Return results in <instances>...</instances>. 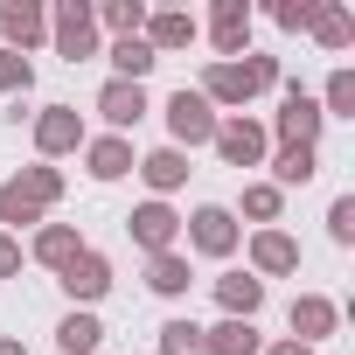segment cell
<instances>
[{"mask_svg": "<svg viewBox=\"0 0 355 355\" xmlns=\"http://www.w3.org/2000/svg\"><path fill=\"white\" fill-rule=\"evenodd\" d=\"M56 286H63L70 300H84V306H91V300H105V293H112V258H105V251H77V258L63 265V279H56Z\"/></svg>", "mask_w": 355, "mask_h": 355, "instance_id": "obj_9", "label": "cell"}, {"mask_svg": "<svg viewBox=\"0 0 355 355\" xmlns=\"http://www.w3.org/2000/svg\"><path fill=\"white\" fill-rule=\"evenodd\" d=\"M15 272H21V244L0 230V279H15Z\"/></svg>", "mask_w": 355, "mask_h": 355, "instance_id": "obj_35", "label": "cell"}, {"mask_svg": "<svg viewBox=\"0 0 355 355\" xmlns=\"http://www.w3.org/2000/svg\"><path fill=\"white\" fill-rule=\"evenodd\" d=\"M327 237H334V244H355V196H334V209H327Z\"/></svg>", "mask_w": 355, "mask_h": 355, "instance_id": "obj_32", "label": "cell"}, {"mask_svg": "<svg viewBox=\"0 0 355 355\" xmlns=\"http://www.w3.org/2000/svg\"><path fill=\"white\" fill-rule=\"evenodd\" d=\"M139 42H146L153 56H167V49H189V42H196V15H182V8H160V15H146Z\"/></svg>", "mask_w": 355, "mask_h": 355, "instance_id": "obj_14", "label": "cell"}, {"mask_svg": "<svg viewBox=\"0 0 355 355\" xmlns=\"http://www.w3.org/2000/svg\"><path fill=\"white\" fill-rule=\"evenodd\" d=\"M146 286H153L160 300L189 293V258H182V251H153V258H146Z\"/></svg>", "mask_w": 355, "mask_h": 355, "instance_id": "obj_23", "label": "cell"}, {"mask_svg": "<svg viewBox=\"0 0 355 355\" xmlns=\"http://www.w3.org/2000/svg\"><path fill=\"white\" fill-rule=\"evenodd\" d=\"M132 167L146 174L153 202H160L167 189H182V182H189V153H182V146H153V153H146V160H132Z\"/></svg>", "mask_w": 355, "mask_h": 355, "instance_id": "obj_16", "label": "cell"}, {"mask_svg": "<svg viewBox=\"0 0 355 355\" xmlns=\"http://www.w3.org/2000/svg\"><path fill=\"white\" fill-rule=\"evenodd\" d=\"M272 174H279L272 189H306L313 174H320V153H313V146H279V153H272Z\"/></svg>", "mask_w": 355, "mask_h": 355, "instance_id": "obj_22", "label": "cell"}, {"mask_svg": "<svg viewBox=\"0 0 355 355\" xmlns=\"http://www.w3.org/2000/svg\"><path fill=\"white\" fill-rule=\"evenodd\" d=\"M77 251H84V244H77V230H70V223H42V230H35V258H42L49 272H63Z\"/></svg>", "mask_w": 355, "mask_h": 355, "instance_id": "obj_24", "label": "cell"}, {"mask_svg": "<svg viewBox=\"0 0 355 355\" xmlns=\"http://www.w3.org/2000/svg\"><path fill=\"white\" fill-rule=\"evenodd\" d=\"M286 272H300V244L286 230H258L251 237V279H286Z\"/></svg>", "mask_w": 355, "mask_h": 355, "instance_id": "obj_12", "label": "cell"}, {"mask_svg": "<svg viewBox=\"0 0 355 355\" xmlns=\"http://www.w3.org/2000/svg\"><path fill=\"white\" fill-rule=\"evenodd\" d=\"M160 355H209V348H202V327H196V320H167V327H160Z\"/></svg>", "mask_w": 355, "mask_h": 355, "instance_id": "obj_28", "label": "cell"}, {"mask_svg": "<svg viewBox=\"0 0 355 355\" xmlns=\"http://www.w3.org/2000/svg\"><path fill=\"white\" fill-rule=\"evenodd\" d=\"M320 119H355V70H334L327 77V112Z\"/></svg>", "mask_w": 355, "mask_h": 355, "instance_id": "obj_30", "label": "cell"}, {"mask_svg": "<svg viewBox=\"0 0 355 355\" xmlns=\"http://www.w3.org/2000/svg\"><path fill=\"white\" fill-rule=\"evenodd\" d=\"M265 355H313V348H306V341H293V334H286V341H272V348H265Z\"/></svg>", "mask_w": 355, "mask_h": 355, "instance_id": "obj_36", "label": "cell"}, {"mask_svg": "<svg viewBox=\"0 0 355 355\" xmlns=\"http://www.w3.org/2000/svg\"><path fill=\"white\" fill-rule=\"evenodd\" d=\"M209 146H216L230 167H258L272 139H265V125H258V119H216V139H209Z\"/></svg>", "mask_w": 355, "mask_h": 355, "instance_id": "obj_5", "label": "cell"}, {"mask_svg": "<svg viewBox=\"0 0 355 355\" xmlns=\"http://www.w3.org/2000/svg\"><path fill=\"white\" fill-rule=\"evenodd\" d=\"M0 91H15V98H21V91H35V63H28V56H15V49H0Z\"/></svg>", "mask_w": 355, "mask_h": 355, "instance_id": "obj_31", "label": "cell"}, {"mask_svg": "<svg viewBox=\"0 0 355 355\" xmlns=\"http://www.w3.org/2000/svg\"><path fill=\"white\" fill-rule=\"evenodd\" d=\"M286 320H293V341H306V348H313V341H327V334H334L341 306H334V300H320V293H300Z\"/></svg>", "mask_w": 355, "mask_h": 355, "instance_id": "obj_13", "label": "cell"}, {"mask_svg": "<svg viewBox=\"0 0 355 355\" xmlns=\"http://www.w3.org/2000/svg\"><path fill=\"white\" fill-rule=\"evenodd\" d=\"M0 35H8V42H0V49H15V56H28L42 35H49V15L35 8V0H0Z\"/></svg>", "mask_w": 355, "mask_h": 355, "instance_id": "obj_8", "label": "cell"}, {"mask_svg": "<svg viewBox=\"0 0 355 355\" xmlns=\"http://www.w3.org/2000/svg\"><path fill=\"white\" fill-rule=\"evenodd\" d=\"M202 348H209V355H265V341H258L251 320H216V327H202Z\"/></svg>", "mask_w": 355, "mask_h": 355, "instance_id": "obj_20", "label": "cell"}, {"mask_svg": "<svg viewBox=\"0 0 355 355\" xmlns=\"http://www.w3.org/2000/svg\"><path fill=\"white\" fill-rule=\"evenodd\" d=\"M98 112H105V125H139L146 119V84H125V77H112L105 91H98Z\"/></svg>", "mask_w": 355, "mask_h": 355, "instance_id": "obj_15", "label": "cell"}, {"mask_svg": "<svg viewBox=\"0 0 355 355\" xmlns=\"http://www.w3.org/2000/svg\"><path fill=\"white\" fill-rule=\"evenodd\" d=\"M209 42H216V63L251 56V8H244V0H216V15H209Z\"/></svg>", "mask_w": 355, "mask_h": 355, "instance_id": "obj_7", "label": "cell"}, {"mask_svg": "<svg viewBox=\"0 0 355 355\" xmlns=\"http://www.w3.org/2000/svg\"><path fill=\"white\" fill-rule=\"evenodd\" d=\"M153 63H160V56H153V49H146L139 35H125V42H112V70H119L125 84H146V70H153Z\"/></svg>", "mask_w": 355, "mask_h": 355, "instance_id": "obj_26", "label": "cell"}, {"mask_svg": "<svg viewBox=\"0 0 355 355\" xmlns=\"http://www.w3.org/2000/svg\"><path fill=\"white\" fill-rule=\"evenodd\" d=\"M0 355H28V348H21V341H15V334H0Z\"/></svg>", "mask_w": 355, "mask_h": 355, "instance_id": "obj_37", "label": "cell"}, {"mask_svg": "<svg viewBox=\"0 0 355 355\" xmlns=\"http://www.w3.org/2000/svg\"><path fill=\"white\" fill-rule=\"evenodd\" d=\"M167 132H174V146H209L216 139V105L182 84V91L167 98Z\"/></svg>", "mask_w": 355, "mask_h": 355, "instance_id": "obj_2", "label": "cell"}, {"mask_svg": "<svg viewBox=\"0 0 355 355\" xmlns=\"http://www.w3.org/2000/svg\"><path fill=\"white\" fill-rule=\"evenodd\" d=\"M189 244H196L202 258H230V251H237V216H230L223 202H202V209L189 216Z\"/></svg>", "mask_w": 355, "mask_h": 355, "instance_id": "obj_6", "label": "cell"}, {"mask_svg": "<svg viewBox=\"0 0 355 355\" xmlns=\"http://www.w3.org/2000/svg\"><path fill=\"white\" fill-rule=\"evenodd\" d=\"M125 230H132V244L153 258V251H174V230H182V216H174L167 202H139V209L125 216Z\"/></svg>", "mask_w": 355, "mask_h": 355, "instance_id": "obj_10", "label": "cell"}, {"mask_svg": "<svg viewBox=\"0 0 355 355\" xmlns=\"http://www.w3.org/2000/svg\"><path fill=\"white\" fill-rule=\"evenodd\" d=\"M313 8H320V0H279V8H272V21H279V28H293V35H300V28H306V21H313Z\"/></svg>", "mask_w": 355, "mask_h": 355, "instance_id": "obj_33", "label": "cell"}, {"mask_svg": "<svg viewBox=\"0 0 355 355\" xmlns=\"http://www.w3.org/2000/svg\"><path fill=\"white\" fill-rule=\"evenodd\" d=\"M306 28H313V42H320V49H348V42H355V15L341 8V0H320Z\"/></svg>", "mask_w": 355, "mask_h": 355, "instance_id": "obj_21", "label": "cell"}, {"mask_svg": "<svg viewBox=\"0 0 355 355\" xmlns=\"http://www.w3.org/2000/svg\"><path fill=\"white\" fill-rule=\"evenodd\" d=\"M272 84H279V56H244V63H209L196 91L209 105H244V98H258Z\"/></svg>", "mask_w": 355, "mask_h": 355, "instance_id": "obj_1", "label": "cell"}, {"mask_svg": "<svg viewBox=\"0 0 355 355\" xmlns=\"http://www.w3.org/2000/svg\"><path fill=\"white\" fill-rule=\"evenodd\" d=\"M0 223H15V230H21V223H42V209H35V202H21L15 189H0Z\"/></svg>", "mask_w": 355, "mask_h": 355, "instance_id": "obj_34", "label": "cell"}, {"mask_svg": "<svg viewBox=\"0 0 355 355\" xmlns=\"http://www.w3.org/2000/svg\"><path fill=\"white\" fill-rule=\"evenodd\" d=\"M279 202H286V196H279L272 182H251V189H244V216H251V223H265V230L279 223Z\"/></svg>", "mask_w": 355, "mask_h": 355, "instance_id": "obj_29", "label": "cell"}, {"mask_svg": "<svg viewBox=\"0 0 355 355\" xmlns=\"http://www.w3.org/2000/svg\"><path fill=\"white\" fill-rule=\"evenodd\" d=\"M320 125H327V119H320V105L293 84V91H286V105H279V146H313V139H320Z\"/></svg>", "mask_w": 355, "mask_h": 355, "instance_id": "obj_11", "label": "cell"}, {"mask_svg": "<svg viewBox=\"0 0 355 355\" xmlns=\"http://www.w3.org/2000/svg\"><path fill=\"white\" fill-rule=\"evenodd\" d=\"M216 300H223V320H251V313L265 306V279L230 272V279H216Z\"/></svg>", "mask_w": 355, "mask_h": 355, "instance_id": "obj_17", "label": "cell"}, {"mask_svg": "<svg viewBox=\"0 0 355 355\" xmlns=\"http://www.w3.org/2000/svg\"><path fill=\"white\" fill-rule=\"evenodd\" d=\"M84 160H91V182H119V174H132V146H125L119 132L84 139Z\"/></svg>", "mask_w": 355, "mask_h": 355, "instance_id": "obj_19", "label": "cell"}, {"mask_svg": "<svg viewBox=\"0 0 355 355\" xmlns=\"http://www.w3.org/2000/svg\"><path fill=\"white\" fill-rule=\"evenodd\" d=\"M98 341H105V327H98V313H70V320L56 327V348H63V355H91Z\"/></svg>", "mask_w": 355, "mask_h": 355, "instance_id": "obj_27", "label": "cell"}, {"mask_svg": "<svg viewBox=\"0 0 355 355\" xmlns=\"http://www.w3.org/2000/svg\"><path fill=\"white\" fill-rule=\"evenodd\" d=\"M49 42H56V56H70V63H91V56H98V21H91L84 0H63V8L49 15Z\"/></svg>", "mask_w": 355, "mask_h": 355, "instance_id": "obj_3", "label": "cell"}, {"mask_svg": "<svg viewBox=\"0 0 355 355\" xmlns=\"http://www.w3.org/2000/svg\"><path fill=\"white\" fill-rule=\"evenodd\" d=\"M84 146V112L77 105H42L35 112V153L56 160V153H77Z\"/></svg>", "mask_w": 355, "mask_h": 355, "instance_id": "obj_4", "label": "cell"}, {"mask_svg": "<svg viewBox=\"0 0 355 355\" xmlns=\"http://www.w3.org/2000/svg\"><path fill=\"white\" fill-rule=\"evenodd\" d=\"M91 21H98V28H112V35L125 42V35H139V28H146V0H105V8H91Z\"/></svg>", "mask_w": 355, "mask_h": 355, "instance_id": "obj_25", "label": "cell"}, {"mask_svg": "<svg viewBox=\"0 0 355 355\" xmlns=\"http://www.w3.org/2000/svg\"><path fill=\"white\" fill-rule=\"evenodd\" d=\"M21 202H35V209H49V202H63V167H49V160H35V167H21L15 182H8Z\"/></svg>", "mask_w": 355, "mask_h": 355, "instance_id": "obj_18", "label": "cell"}]
</instances>
